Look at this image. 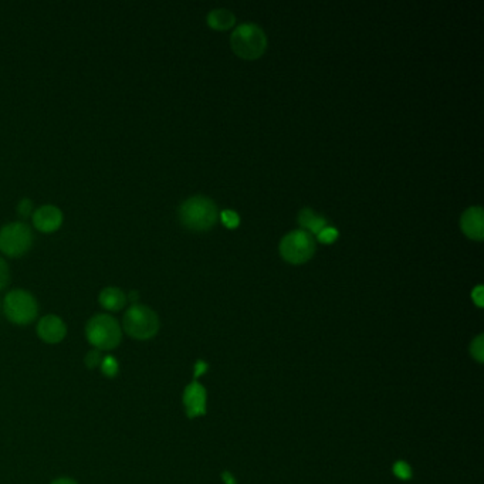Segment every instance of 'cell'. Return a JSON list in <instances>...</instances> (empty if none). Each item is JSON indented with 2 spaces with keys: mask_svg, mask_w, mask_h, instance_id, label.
Instances as JSON below:
<instances>
[{
  "mask_svg": "<svg viewBox=\"0 0 484 484\" xmlns=\"http://www.w3.org/2000/svg\"><path fill=\"white\" fill-rule=\"evenodd\" d=\"M218 216L219 212L216 203L202 195L186 199L179 207V220L190 230H209L216 225Z\"/></svg>",
  "mask_w": 484,
  "mask_h": 484,
  "instance_id": "cell-1",
  "label": "cell"
},
{
  "mask_svg": "<svg viewBox=\"0 0 484 484\" xmlns=\"http://www.w3.org/2000/svg\"><path fill=\"white\" fill-rule=\"evenodd\" d=\"M88 342L99 351H112L123 341V328L110 314H97L86 325Z\"/></svg>",
  "mask_w": 484,
  "mask_h": 484,
  "instance_id": "cell-2",
  "label": "cell"
},
{
  "mask_svg": "<svg viewBox=\"0 0 484 484\" xmlns=\"http://www.w3.org/2000/svg\"><path fill=\"white\" fill-rule=\"evenodd\" d=\"M160 317L144 304H132L123 318V330L133 340H151L160 331Z\"/></svg>",
  "mask_w": 484,
  "mask_h": 484,
  "instance_id": "cell-3",
  "label": "cell"
},
{
  "mask_svg": "<svg viewBox=\"0 0 484 484\" xmlns=\"http://www.w3.org/2000/svg\"><path fill=\"white\" fill-rule=\"evenodd\" d=\"M230 44L239 57L255 60L263 55L267 49V36L264 30L255 23H243L230 36Z\"/></svg>",
  "mask_w": 484,
  "mask_h": 484,
  "instance_id": "cell-4",
  "label": "cell"
},
{
  "mask_svg": "<svg viewBox=\"0 0 484 484\" xmlns=\"http://www.w3.org/2000/svg\"><path fill=\"white\" fill-rule=\"evenodd\" d=\"M33 246V231L29 225L13 222L0 229V251L3 255L17 259L22 257Z\"/></svg>",
  "mask_w": 484,
  "mask_h": 484,
  "instance_id": "cell-5",
  "label": "cell"
},
{
  "mask_svg": "<svg viewBox=\"0 0 484 484\" xmlns=\"http://www.w3.org/2000/svg\"><path fill=\"white\" fill-rule=\"evenodd\" d=\"M3 313L13 324L29 325L38 314V305L31 293L18 288L13 290L5 297Z\"/></svg>",
  "mask_w": 484,
  "mask_h": 484,
  "instance_id": "cell-6",
  "label": "cell"
},
{
  "mask_svg": "<svg viewBox=\"0 0 484 484\" xmlns=\"http://www.w3.org/2000/svg\"><path fill=\"white\" fill-rule=\"evenodd\" d=\"M280 253L288 263L301 264L308 262L316 253L313 235L305 230H293L280 242Z\"/></svg>",
  "mask_w": 484,
  "mask_h": 484,
  "instance_id": "cell-7",
  "label": "cell"
},
{
  "mask_svg": "<svg viewBox=\"0 0 484 484\" xmlns=\"http://www.w3.org/2000/svg\"><path fill=\"white\" fill-rule=\"evenodd\" d=\"M33 225L42 233H53L63 225V212L53 205H43L33 212Z\"/></svg>",
  "mask_w": 484,
  "mask_h": 484,
  "instance_id": "cell-8",
  "label": "cell"
},
{
  "mask_svg": "<svg viewBox=\"0 0 484 484\" xmlns=\"http://www.w3.org/2000/svg\"><path fill=\"white\" fill-rule=\"evenodd\" d=\"M37 335L46 344H59L67 335V327L60 317L49 314L38 321Z\"/></svg>",
  "mask_w": 484,
  "mask_h": 484,
  "instance_id": "cell-9",
  "label": "cell"
},
{
  "mask_svg": "<svg viewBox=\"0 0 484 484\" xmlns=\"http://www.w3.org/2000/svg\"><path fill=\"white\" fill-rule=\"evenodd\" d=\"M183 403L189 418H198L206 412V391L198 382H192L186 386L183 394Z\"/></svg>",
  "mask_w": 484,
  "mask_h": 484,
  "instance_id": "cell-10",
  "label": "cell"
},
{
  "mask_svg": "<svg viewBox=\"0 0 484 484\" xmlns=\"http://www.w3.org/2000/svg\"><path fill=\"white\" fill-rule=\"evenodd\" d=\"M484 212L480 206H472L460 218V227L464 235L473 240H483L484 238Z\"/></svg>",
  "mask_w": 484,
  "mask_h": 484,
  "instance_id": "cell-11",
  "label": "cell"
},
{
  "mask_svg": "<svg viewBox=\"0 0 484 484\" xmlns=\"http://www.w3.org/2000/svg\"><path fill=\"white\" fill-rule=\"evenodd\" d=\"M99 301L107 311H121L127 305V294L118 287H105L100 293Z\"/></svg>",
  "mask_w": 484,
  "mask_h": 484,
  "instance_id": "cell-12",
  "label": "cell"
},
{
  "mask_svg": "<svg viewBox=\"0 0 484 484\" xmlns=\"http://www.w3.org/2000/svg\"><path fill=\"white\" fill-rule=\"evenodd\" d=\"M297 220H298V225H300L301 227H304V229L308 230L309 235H313V233H314V235H318L324 227L328 226V222H327L325 218H322L321 215H318L317 212H314L313 209H308V207L300 210ZM304 229H303V230H304ZM307 230H305V231H307Z\"/></svg>",
  "mask_w": 484,
  "mask_h": 484,
  "instance_id": "cell-13",
  "label": "cell"
},
{
  "mask_svg": "<svg viewBox=\"0 0 484 484\" xmlns=\"http://www.w3.org/2000/svg\"><path fill=\"white\" fill-rule=\"evenodd\" d=\"M236 23V16L227 9H215L207 14V25L216 30H226Z\"/></svg>",
  "mask_w": 484,
  "mask_h": 484,
  "instance_id": "cell-14",
  "label": "cell"
},
{
  "mask_svg": "<svg viewBox=\"0 0 484 484\" xmlns=\"http://www.w3.org/2000/svg\"><path fill=\"white\" fill-rule=\"evenodd\" d=\"M100 368H101L103 375H105L107 378H115V377L118 375V372H120V364H118V361L115 359V357H111V355L103 358Z\"/></svg>",
  "mask_w": 484,
  "mask_h": 484,
  "instance_id": "cell-15",
  "label": "cell"
},
{
  "mask_svg": "<svg viewBox=\"0 0 484 484\" xmlns=\"http://www.w3.org/2000/svg\"><path fill=\"white\" fill-rule=\"evenodd\" d=\"M220 218H222V222L225 223V226H227L229 229H235V227H238L239 223H240V218H239V215H238V212L230 210V209L223 210Z\"/></svg>",
  "mask_w": 484,
  "mask_h": 484,
  "instance_id": "cell-16",
  "label": "cell"
},
{
  "mask_svg": "<svg viewBox=\"0 0 484 484\" xmlns=\"http://www.w3.org/2000/svg\"><path fill=\"white\" fill-rule=\"evenodd\" d=\"M101 361H103V355H101V351L99 350H91L87 353L86 358H84V364L88 368V370H95V368H99L101 365Z\"/></svg>",
  "mask_w": 484,
  "mask_h": 484,
  "instance_id": "cell-17",
  "label": "cell"
},
{
  "mask_svg": "<svg viewBox=\"0 0 484 484\" xmlns=\"http://www.w3.org/2000/svg\"><path fill=\"white\" fill-rule=\"evenodd\" d=\"M338 230L333 226H327L324 227L320 233L317 235V239L321 242V243H333L338 239Z\"/></svg>",
  "mask_w": 484,
  "mask_h": 484,
  "instance_id": "cell-18",
  "label": "cell"
},
{
  "mask_svg": "<svg viewBox=\"0 0 484 484\" xmlns=\"http://www.w3.org/2000/svg\"><path fill=\"white\" fill-rule=\"evenodd\" d=\"M394 474L400 480H409L412 477V469L408 463L398 461L394 466Z\"/></svg>",
  "mask_w": 484,
  "mask_h": 484,
  "instance_id": "cell-19",
  "label": "cell"
},
{
  "mask_svg": "<svg viewBox=\"0 0 484 484\" xmlns=\"http://www.w3.org/2000/svg\"><path fill=\"white\" fill-rule=\"evenodd\" d=\"M10 283V268L5 259L0 257V292L5 290Z\"/></svg>",
  "mask_w": 484,
  "mask_h": 484,
  "instance_id": "cell-20",
  "label": "cell"
},
{
  "mask_svg": "<svg viewBox=\"0 0 484 484\" xmlns=\"http://www.w3.org/2000/svg\"><path fill=\"white\" fill-rule=\"evenodd\" d=\"M472 355L477 359V361H483V357H484V340H483V335H479L473 344H472Z\"/></svg>",
  "mask_w": 484,
  "mask_h": 484,
  "instance_id": "cell-21",
  "label": "cell"
},
{
  "mask_svg": "<svg viewBox=\"0 0 484 484\" xmlns=\"http://www.w3.org/2000/svg\"><path fill=\"white\" fill-rule=\"evenodd\" d=\"M17 213L22 218H29L33 213V202L30 199H22L17 205Z\"/></svg>",
  "mask_w": 484,
  "mask_h": 484,
  "instance_id": "cell-22",
  "label": "cell"
},
{
  "mask_svg": "<svg viewBox=\"0 0 484 484\" xmlns=\"http://www.w3.org/2000/svg\"><path fill=\"white\" fill-rule=\"evenodd\" d=\"M472 297H473L474 303H476L479 307H483V285H477V287L473 290Z\"/></svg>",
  "mask_w": 484,
  "mask_h": 484,
  "instance_id": "cell-23",
  "label": "cell"
},
{
  "mask_svg": "<svg viewBox=\"0 0 484 484\" xmlns=\"http://www.w3.org/2000/svg\"><path fill=\"white\" fill-rule=\"evenodd\" d=\"M207 371V364L203 361H198L195 365V378H199Z\"/></svg>",
  "mask_w": 484,
  "mask_h": 484,
  "instance_id": "cell-24",
  "label": "cell"
},
{
  "mask_svg": "<svg viewBox=\"0 0 484 484\" xmlns=\"http://www.w3.org/2000/svg\"><path fill=\"white\" fill-rule=\"evenodd\" d=\"M51 484H79V483L70 477H60V479H55L54 481H51Z\"/></svg>",
  "mask_w": 484,
  "mask_h": 484,
  "instance_id": "cell-25",
  "label": "cell"
},
{
  "mask_svg": "<svg viewBox=\"0 0 484 484\" xmlns=\"http://www.w3.org/2000/svg\"><path fill=\"white\" fill-rule=\"evenodd\" d=\"M138 298H140V293H138V292H131V293L127 296V301H131L132 304H138V303H137Z\"/></svg>",
  "mask_w": 484,
  "mask_h": 484,
  "instance_id": "cell-26",
  "label": "cell"
},
{
  "mask_svg": "<svg viewBox=\"0 0 484 484\" xmlns=\"http://www.w3.org/2000/svg\"><path fill=\"white\" fill-rule=\"evenodd\" d=\"M222 479H223V481H225L226 484H236L235 477H231V474H230V473H227V472L222 476Z\"/></svg>",
  "mask_w": 484,
  "mask_h": 484,
  "instance_id": "cell-27",
  "label": "cell"
}]
</instances>
